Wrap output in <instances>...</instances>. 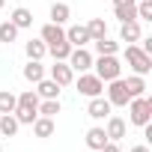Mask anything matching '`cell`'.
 Wrapping results in <instances>:
<instances>
[{"instance_id": "cell-14", "label": "cell", "mask_w": 152, "mask_h": 152, "mask_svg": "<svg viewBox=\"0 0 152 152\" xmlns=\"http://www.w3.org/2000/svg\"><path fill=\"white\" fill-rule=\"evenodd\" d=\"M9 21H12L18 30H27V27H33V12H30L27 6H15L12 15H9Z\"/></svg>"}, {"instance_id": "cell-27", "label": "cell", "mask_w": 152, "mask_h": 152, "mask_svg": "<svg viewBox=\"0 0 152 152\" xmlns=\"http://www.w3.org/2000/svg\"><path fill=\"white\" fill-rule=\"evenodd\" d=\"M18 104V96L12 90H0V113H12Z\"/></svg>"}, {"instance_id": "cell-10", "label": "cell", "mask_w": 152, "mask_h": 152, "mask_svg": "<svg viewBox=\"0 0 152 152\" xmlns=\"http://www.w3.org/2000/svg\"><path fill=\"white\" fill-rule=\"evenodd\" d=\"M66 42L72 45V48H87L93 39H90V33H87V24H75V27H69L66 30Z\"/></svg>"}, {"instance_id": "cell-26", "label": "cell", "mask_w": 152, "mask_h": 152, "mask_svg": "<svg viewBox=\"0 0 152 152\" xmlns=\"http://www.w3.org/2000/svg\"><path fill=\"white\" fill-rule=\"evenodd\" d=\"M93 45H96V54H99V57H102V54H116V51H119V42H113V39H107V36L93 39Z\"/></svg>"}, {"instance_id": "cell-21", "label": "cell", "mask_w": 152, "mask_h": 152, "mask_svg": "<svg viewBox=\"0 0 152 152\" xmlns=\"http://www.w3.org/2000/svg\"><path fill=\"white\" fill-rule=\"evenodd\" d=\"M125 81V90H128V96L134 99V96H146V81L140 78V75H128V78H122Z\"/></svg>"}, {"instance_id": "cell-2", "label": "cell", "mask_w": 152, "mask_h": 152, "mask_svg": "<svg viewBox=\"0 0 152 152\" xmlns=\"http://www.w3.org/2000/svg\"><path fill=\"white\" fill-rule=\"evenodd\" d=\"M125 63H128L131 75H140V78H146V75L152 72V54H146L137 42L125 45Z\"/></svg>"}, {"instance_id": "cell-29", "label": "cell", "mask_w": 152, "mask_h": 152, "mask_svg": "<svg viewBox=\"0 0 152 152\" xmlns=\"http://www.w3.org/2000/svg\"><path fill=\"white\" fill-rule=\"evenodd\" d=\"M18 39V27L12 24V21H3V24H0V42H15Z\"/></svg>"}, {"instance_id": "cell-35", "label": "cell", "mask_w": 152, "mask_h": 152, "mask_svg": "<svg viewBox=\"0 0 152 152\" xmlns=\"http://www.w3.org/2000/svg\"><path fill=\"white\" fill-rule=\"evenodd\" d=\"M0 152H3V146H0Z\"/></svg>"}, {"instance_id": "cell-25", "label": "cell", "mask_w": 152, "mask_h": 152, "mask_svg": "<svg viewBox=\"0 0 152 152\" xmlns=\"http://www.w3.org/2000/svg\"><path fill=\"white\" fill-rule=\"evenodd\" d=\"M87 33H90V39H102V36H107V24H104V18H90V21H87Z\"/></svg>"}, {"instance_id": "cell-8", "label": "cell", "mask_w": 152, "mask_h": 152, "mask_svg": "<svg viewBox=\"0 0 152 152\" xmlns=\"http://www.w3.org/2000/svg\"><path fill=\"white\" fill-rule=\"evenodd\" d=\"M51 81L60 84V87H69V84L75 81V72H72V66H69L66 60H54V66H51Z\"/></svg>"}, {"instance_id": "cell-24", "label": "cell", "mask_w": 152, "mask_h": 152, "mask_svg": "<svg viewBox=\"0 0 152 152\" xmlns=\"http://www.w3.org/2000/svg\"><path fill=\"white\" fill-rule=\"evenodd\" d=\"M48 54H51L54 60H69V54H72V45H69L66 39H60V42H51V45H48Z\"/></svg>"}, {"instance_id": "cell-11", "label": "cell", "mask_w": 152, "mask_h": 152, "mask_svg": "<svg viewBox=\"0 0 152 152\" xmlns=\"http://www.w3.org/2000/svg\"><path fill=\"white\" fill-rule=\"evenodd\" d=\"M140 36H143L140 21H125V24H119V42L134 45V42H140Z\"/></svg>"}, {"instance_id": "cell-20", "label": "cell", "mask_w": 152, "mask_h": 152, "mask_svg": "<svg viewBox=\"0 0 152 152\" xmlns=\"http://www.w3.org/2000/svg\"><path fill=\"white\" fill-rule=\"evenodd\" d=\"M39 39H42L45 45H51V42H60V39H66V30H63L60 24H51V21H48V24L42 27V36H39Z\"/></svg>"}, {"instance_id": "cell-34", "label": "cell", "mask_w": 152, "mask_h": 152, "mask_svg": "<svg viewBox=\"0 0 152 152\" xmlns=\"http://www.w3.org/2000/svg\"><path fill=\"white\" fill-rule=\"evenodd\" d=\"M3 3H6V0H0V9H3Z\"/></svg>"}, {"instance_id": "cell-17", "label": "cell", "mask_w": 152, "mask_h": 152, "mask_svg": "<svg viewBox=\"0 0 152 152\" xmlns=\"http://www.w3.org/2000/svg\"><path fill=\"white\" fill-rule=\"evenodd\" d=\"M60 90H63V87L54 84L51 78H42V81L36 84V96H39V99H60Z\"/></svg>"}, {"instance_id": "cell-33", "label": "cell", "mask_w": 152, "mask_h": 152, "mask_svg": "<svg viewBox=\"0 0 152 152\" xmlns=\"http://www.w3.org/2000/svg\"><path fill=\"white\" fill-rule=\"evenodd\" d=\"M116 3H128V0H113V6H116Z\"/></svg>"}, {"instance_id": "cell-12", "label": "cell", "mask_w": 152, "mask_h": 152, "mask_svg": "<svg viewBox=\"0 0 152 152\" xmlns=\"http://www.w3.org/2000/svg\"><path fill=\"white\" fill-rule=\"evenodd\" d=\"M54 131H57V122H54L51 116H36V119H33V134H36V137L48 140V137H54Z\"/></svg>"}, {"instance_id": "cell-19", "label": "cell", "mask_w": 152, "mask_h": 152, "mask_svg": "<svg viewBox=\"0 0 152 152\" xmlns=\"http://www.w3.org/2000/svg\"><path fill=\"white\" fill-rule=\"evenodd\" d=\"M21 128V122L15 119V113H0V137H15Z\"/></svg>"}, {"instance_id": "cell-6", "label": "cell", "mask_w": 152, "mask_h": 152, "mask_svg": "<svg viewBox=\"0 0 152 152\" xmlns=\"http://www.w3.org/2000/svg\"><path fill=\"white\" fill-rule=\"evenodd\" d=\"M104 99L110 102V107H125V104L131 102V96H128V90H125V81H122V78L107 81V84H104Z\"/></svg>"}, {"instance_id": "cell-23", "label": "cell", "mask_w": 152, "mask_h": 152, "mask_svg": "<svg viewBox=\"0 0 152 152\" xmlns=\"http://www.w3.org/2000/svg\"><path fill=\"white\" fill-rule=\"evenodd\" d=\"M24 51H27V60H42V57L48 54V45H45L42 39H30V42L24 45Z\"/></svg>"}, {"instance_id": "cell-15", "label": "cell", "mask_w": 152, "mask_h": 152, "mask_svg": "<svg viewBox=\"0 0 152 152\" xmlns=\"http://www.w3.org/2000/svg\"><path fill=\"white\" fill-rule=\"evenodd\" d=\"M24 81H30V84H39L42 78H45V66H42V60H27V66H24Z\"/></svg>"}, {"instance_id": "cell-9", "label": "cell", "mask_w": 152, "mask_h": 152, "mask_svg": "<svg viewBox=\"0 0 152 152\" xmlns=\"http://www.w3.org/2000/svg\"><path fill=\"white\" fill-rule=\"evenodd\" d=\"M110 102L104 99V96H96V99H90V104H87V116L90 119H107L110 116Z\"/></svg>"}, {"instance_id": "cell-3", "label": "cell", "mask_w": 152, "mask_h": 152, "mask_svg": "<svg viewBox=\"0 0 152 152\" xmlns=\"http://www.w3.org/2000/svg\"><path fill=\"white\" fill-rule=\"evenodd\" d=\"M125 107H128V122H131V125H140V128H143V125L152 119V99H149V96H134Z\"/></svg>"}, {"instance_id": "cell-18", "label": "cell", "mask_w": 152, "mask_h": 152, "mask_svg": "<svg viewBox=\"0 0 152 152\" xmlns=\"http://www.w3.org/2000/svg\"><path fill=\"white\" fill-rule=\"evenodd\" d=\"M84 140H87V146H90V149L102 152V149H104V143H107V134H104V128H102V125H96V128H90V131H87V137H84Z\"/></svg>"}, {"instance_id": "cell-7", "label": "cell", "mask_w": 152, "mask_h": 152, "mask_svg": "<svg viewBox=\"0 0 152 152\" xmlns=\"http://www.w3.org/2000/svg\"><path fill=\"white\" fill-rule=\"evenodd\" d=\"M93 54L87 51V48H72V54H69V66H72V72H90L93 69Z\"/></svg>"}, {"instance_id": "cell-16", "label": "cell", "mask_w": 152, "mask_h": 152, "mask_svg": "<svg viewBox=\"0 0 152 152\" xmlns=\"http://www.w3.org/2000/svg\"><path fill=\"white\" fill-rule=\"evenodd\" d=\"M113 12H116L119 24H125V21H137V0H128V3H116V6H113Z\"/></svg>"}, {"instance_id": "cell-31", "label": "cell", "mask_w": 152, "mask_h": 152, "mask_svg": "<svg viewBox=\"0 0 152 152\" xmlns=\"http://www.w3.org/2000/svg\"><path fill=\"white\" fill-rule=\"evenodd\" d=\"M102 152H122V146H119V143H116V140H107V143H104V149H102Z\"/></svg>"}, {"instance_id": "cell-5", "label": "cell", "mask_w": 152, "mask_h": 152, "mask_svg": "<svg viewBox=\"0 0 152 152\" xmlns=\"http://www.w3.org/2000/svg\"><path fill=\"white\" fill-rule=\"evenodd\" d=\"M72 84L78 87V93L87 96V99L104 96V81L99 78V75H93V72H81V78H78V81H72Z\"/></svg>"}, {"instance_id": "cell-13", "label": "cell", "mask_w": 152, "mask_h": 152, "mask_svg": "<svg viewBox=\"0 0 152 152\" xmlns=\"http://www.w3.org/2000/svg\"><path fill=\"white\" fill-rule=\"evenodd\" d=\"M104 134H107V140H116V143H119V140L125 137V119L110 113V116H107V125H104Z\"/></svg>"}, {"instance_id": "cell-36", "label": "cell", "mask_w": 152, "mask_h": 152, "mask_svg": "<svg viewBox=\"0 0 152 152\" xmlns=\"http://www.w3.org/2000/svg\"><path fill=\"white\" fill-rule=\"evenodd\" d=\"M90 152H96V149H90Z\"/></svg>"}, {"instance_id": "cell-32", "label": "cell", "mask_w": 152, "mask_h": 152, "mask_svg": "<svg viewBox=\"0 0 152 152\" xmlns=\"http://www.w3.org/2000/svg\"><path fill=\"white\" fill-rule=\"evenodd\" d=\"M128 152H149V146H131Z\"/></svg>"}, {"instance_id": "cell-30", "label": "cell", "mask_w": 152, "mask_h": 152, "mask_svg": "<svg viewBox=\"0 0 152 152\" xmlns=\"http://www.w3.org/2000/svg\"><path fill=\"white\" fill-rule=\"evenodd\" d=\"M137 21H152V0H137Z\"/></svg>"}, {"instance_id": "cell-4", "label": "cell", "mask_w": 152, "mask_h": 152, "mask_svg": "<svg viewBox=\"0 0 152 152\" xmlns=\"http://www.w3.org/2000/svg\"><path fill=\"white\" fill-rule=\"evenodd\" d=\"M93 75H99V78L107 84V81H113V78H122V66H119V60H116V54H102L99 60H93Z\"/></svg>"}, {"instance_id": "cell-28", "label": "cell", "mask_w": 152, "mask_h": 152, "mask_svg": "<svg viewBox=\"0 0 152 152\" xmlns=\"http://www.w3.org/2000/svg\"><path fill=\"white\" fill-rule=\"evenodd\" d=\"M60 113V99H42L39 102V116H57Z\"/></svg>"}, {"instance_id": "cell-22", "label": "cell", "mask_w": 152, "mask_h": 152, "mask_svg": "<svg viewBox=\"0 0 152 152\" xmlns=\"http://www.w3.org/2000/svg\"><path fill=\"white\" fill-rule=\"evenodd\" d=\"M69 18H72V6L69 3H54L51 6V24H60L63 27Z\"/></svg>"}, {"instance_id": "cell-1", "label": "cell", "mask_w": 152, "mask_h": 152, "mask_svg": "<svg viewBox=\"0 0 152 152\" xmlns=\"http://www.w3.org/2000/svg\"><path fill=\"white\" fill-rule=\"evenodd\" d=\"M39 96H36V90H24L21 96H18V104H15V119L21 122V125H33V119L39 116Z\"/></svg>"}]
</instances>
